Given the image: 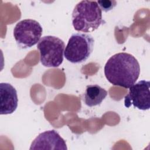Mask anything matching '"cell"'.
I'll use <instances>...</instances> for the list:
<instances>
[{
	"label": "cell",
	"instance_id": "obj_1",
	"mask_svg": "<svg viewBox=\"0 0 150 150\" xmlns=\"http://www.w3.org/2000/svg\"><path fill=\"white\" fill-rule=\"evenodd\" d=\"M104 75L112 85L129 88L138 80L140 66L132 54L121 52L112 55L106 62Z\"/></svg>",
	"mask_w": 150,
	"mask_h": 150
},
{
	"label": "cell",
	"instance_id": "obj_2",
	"mask_svg": "<svg viewBox=\"0 0 150 150\" xmlns=\"http://www.w3.org/2000/svg\"><path fill=\"white\" fill-rule=\"evenodd\" d=\"M103 23L102 11L97 1H81L74 8L72 25L76 30L92 32Z\"/></svg>",
	"mask_w": 150,
	"mask_h": 150
},
{
	"label": "cell",
	"instance_id": "obj_3",
	"mask_svg": "<svg viewBox=\"0 0 150 150\" xmlns=\"http://www.w3.org/2000/svg\"><path fill=\"white\" fill-rule=\"evenodd\" d=\"M94 40L88 33H76L71 35L64 52L66 59L71 63H81L91 55Z\"/></svg>",
	"mask_w": 150,
	"mask_h": 150
},
{
	"label": "cell",
	"instance_id": "obj_4",
	"mask_svg": "<svg viewBox=\"0 0 150 150\" xmlns=\"http://www.w3.org/2000/svg\"><path fill=\"white\" fill-rule=\"evenodd\" d=\"M64 47V42L58 37L48 35L41 38L37 45L41 64L47 67H59L63 61Z\"/></svg>",
	"mask_w": 150,
	"mask_h": 150
},
{
	"label": "cell",
	"instance_id": "obj_5",
	"mask_svg": "<svg viewBox=\"0 0 150 150\" xmlns=\"http://www.w3.org/2000/svg\"><path fill=\"white\" fill-rule=\"evenodd\" d=\"M43 29L36 21L26 19L18 22L13 29V37L21 49H27L38 43Z\"/></svg>",
	"mask_w": 150,
	"mask_h": 150
},
{
	"label": "cell",
	"instance_id": "obj_6",
	"mask_svg": "<svg viewBox=\"0 0 150 150\" xmlns=\"http://www.w3.org/2000/svg\"><path fill=\"white\" fill-rule=\"evenodd\" d=\"M150 82L145 80L139 81L129 88L128 93L124 97V105L129 108L132 105L141 110L150 108Z\"/></svg>",
	"mask_w": 150,
	"mask_h": 150
},
{
	"label": "cell",
	"instance_id": "obj_7",
	"mask_svg": "<svg viewBox=\"0 0 150 150\" xmlns=\"http://www.w3.org/2000/svg\"><path fill=\"white\" fill-rule=\"evenodd\" d=\"M30 150L34 149H67L65 141L54 129L39 134L32 141Z\"/></svg>",
	"mask_w": 150,
	"mask_h": 150
},
{
	"label": "cell",
	"instance_id": "obj_8",
	"mask_svg": "<svg viewBox=\"0 0 150 150\" xmlns=\"http://www.w3.org/2000/svg\"><path fill=\"white\" fill-rule=\"evenodd\" d=\"M0 114H11L18 107V98L16 89L8 83H0Z\"/></svg>",
	"mask_w": 150,
	"mask_h": 150
},
{
	"label": "cell",
	"instance_id": "obj_9",
	"mask_svg": "<svg viewBox=\"0 0 150 150\" xmlns=\"http://www.w3.org/2000/svg\"><path fill=\"white\" fill-rule=\"evenodd\" d=\"M107 91L97 84L88 85L83 94V101L90 107L100 105L105 98Z\"/></svg>",
	"mask_w": 150,
	"mask_h": 150
},
{
	"label": "cell",
	"instance_id": "obj_10",
	"mask_svg": "<svg viewBox=\"0 0 150 150\" xmlns=\"http://www.w3.org/2000/svg\"><path fill=\"white\" fill-rule=\"evenodd\" d=\"M101 11L104 12H108L112 9L117 4V2L115 1H97Z\"/></svg>",
	"mask_w": 150,
	"mask_h": 150
}]
</instances>
